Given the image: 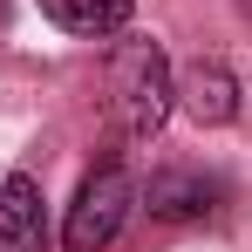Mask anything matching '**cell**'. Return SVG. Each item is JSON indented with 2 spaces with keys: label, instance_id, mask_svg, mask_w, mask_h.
<instances>
[{
  "label": "cell",
  "instance_id": "obj_4",
  "mask_svg": "<svg viewBox=\"0 0 252 252\" xmlns=\"http://www.w3.org/2000/svg\"><path fill=\"white\" fill-rule=\"evenodd\" d=\"M0 252H48V198L28 170L0 177Z\"/></svg>",
  "mask_w": 252,
  "mask_h": 252
},
{
  "label": "cell",
  "instance_id": "obj_3",
  "mask_svg": "<svg viewBox=\"0 0 252 252\" xmlns=\"http://www.w3.org/2000/svg\"><path fill=\"white\" fill-rule=\"evenodd\" d=\"M143 205L157 225H211L218 211H225V184L198 164H170L157 170L150 184H143Z\"/></svg>",
  "mask_w": 252,
  "mask_h": 252
},
{
  "label": "cell",
  "instance_id": "obj_5",
  "mask_svg": "<svg viewBox=\"0 0 252 252\" xmlns=\"http://www.w3.org/2000/svg\"><path fill=\"white\" fill-rule=\"evenodd\" d=\"M177 109L191 116V123H205V129H218V123H232L239 116V82H232V68L225 62H191L184 75H177Z\"/></svg>",
  "mask_w": 252,
  "mask_h": 252
},
{
  "label": "cell",
  "instance_id": "obj_1",
  "mask_svg": "<svg viewBox=\"0 0 252 252\" xmlns=\"http://www.w3.org/2000/svg\"><path fill=\"white\" fill-rule=\"evenodd\" d=\"M102 95H109V123L116 136H157L164 116L177 109V75H170L164 48L143 41V34H123L109 48V75H102Z\"/></svg>",
  "mask_w": 252,
  "mask_h": 252
},
{
  "label": "cell",
  "instance_id": "obj_7",
  "mask_svg": "<svg viewBox=\"0 0 252 252\" xmlns=\"http://www.w3.org/2000/svg\"><path fill=\"white\" fill-rule=\"evenodd\" d=\"M239 14H246V21H252V0H239Z\"/></svg>",
  "mask_w": 252,
  "mask_h": 252
},
{
  "label": "cell",
  "instance_id": "obj_2",
  "mask_svg": "<svg viewBox=\"0 0 252 252\" xmlns=\"http://www.w3.org/2000/svg\"><path fill=\"white\" fill-rule=\"evenodd\" d=\"M129 205H136V184H129L123 157L109 150V157L82 177V191H75V205H68V225H62V246L68 252H109L116 232H123V218H129Z\"/></svg>",
  "mask_w": 252,
  "mask_h": 252
},
{
  "label": "cell",
  "instance_id": "obj_6",
  "mask_svg": "<svg viewBox=\"0 0 252 252\" xmlns=\"http://www.w3.org/2000/svg\"><path fill=\"white\" fill-rule=\"evenodd\" d=\"M41 14L62 34H82V41H102V34L129 28V0H41Z\"/></svg>",
  "mask_w": 252,
  "mask_h": 252
},
{
  "label": "cell",
  "instance_id": "obj_8",
  "mask_svg": "<svg viewBox=\"0 0 252 252\" xmlns=\"http://www.w3.org/2000/svg\"><path fill=\"white\" fill-rule=\"evenodd\" d=\"M0 21H7V0H0Z\"/></svg>",
  "mask_w": 252,
  "mask_h": 252
}]
</instances>
